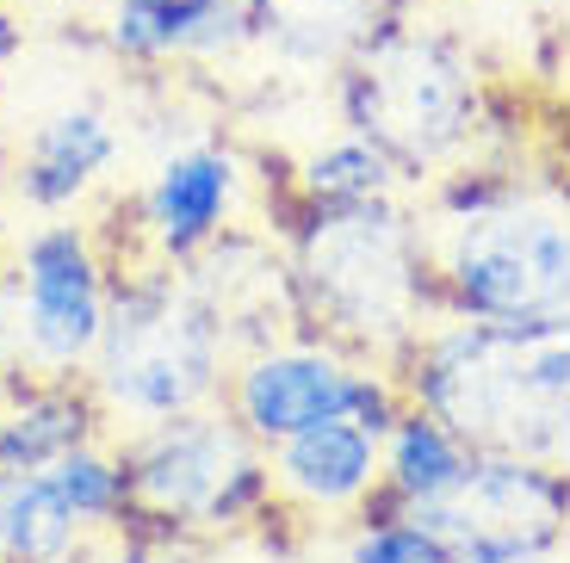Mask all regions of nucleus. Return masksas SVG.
Masks as SVG:
<instances>
[{
  "mask_svg": "<svg viewBox=\"0 0 570 563\" xmlns=\"http://www.w3.org/2000/svg\"><path fill=\"white\" fill-rule=\"evenodd\" d=\"M285 254L298 279L304 323L342 340L360 359L403 366V353L441 323L428 211L415 192L342 205V211H298L279 205Z\"/></svg>",
  "mask_w": 570,
  "mask_h": 563,
  "instance_id": "1",
  "label": "nucleus"
},
{
  "mask_svg": "<svg viewBox=\"0 0 570 563\" xmlns=\"http://www.w3.org/2000/svg\"><path fill=\"white\" fill-rule=\"evenodd\" d=\"M441 316L540 323L570 316V205L490 161H465L422 192Z\"/></svg>",
  "mask_w": 570,
  "mask_h": 563,
  "instance_id": "2",
  "label": "nucleus"
},
{
  "mask_svg": "<svg viewBox=\"0 0 570 563\" xmlns=\"http://www.w3.org/2000/svg\"><path fill=\"white\" fill-rule=\"evenodd\" d=\"M410 403L441 415L465 446L570 458V316L471 323L441 316L397 366Z\"/></svg>",
  "mask_w": 570,
  "mask_h": 563,
  "instance_id": "3",
  "label": "nucleus"
},
{
  "mask_svg": "<svg viewBox=\"0 0 570 563\" xmlns=\"http://www.w3.org/2000/svg\"><path fill=\"white\" fill-rule=\"evenodd\" d=\"M328 93H335V125L385 149L410 192H428L465 161H484V69L453 31L428 26L415 7L328 75Z\"/></svg>",
  "mask_w": 570,
  "mask_h": 563,
  "instance_id": "4",
  "label": "nucleus"
},
{
  "mask_svg": "<svg viewBox=\"0 0 570 563\" xmlns=\"http://www.w3.org/2000/svg\"><path fill=\"white\" fill-rule=\"evenodd\" d=\"M229 366L236 347L199 285L186 279V267H156V260L118 267L100 353L87 366V391L112 439L174 422L186 408L224 403Z\"/></svg>",
  "mask_w": 570,
  "mask_h": 563,
  "instance_id": "5",
  "label": "nucleus"
},
{
  "mask_svg": "<svg viewBox=\"0 0 570 563\" xmlns=\"http://www.w3.org/2000/svg\"><path fill=\"white\" fill-rule=\"evenodd\" d=\"M130 483V526L174 551H212L243 533L273 526V471L267 446L243 434L224 403L186 408L174 422L118 439Z\"/></svg>",
  "mask_w": 570,
  "mask_h": 563,
  "instance_id": "6",
  "label": "nucleus"
},
{
  "mask_svg": "<svg viewBox=\"0 0 570 563\" xmlns=\"http://www.w3.org/2000/svg\"><path fill=\"white\" fill-rule=\"evenodd\" d=\"M118 260L94 217H38L0 267V323L19 378H87L112 310Z\"/></svg>",
  "mask_w": 570,
  "mask_h": 563,
  "instance_id": "7",
  "label": "nucleus"
},
{
  "mask_svg": "<svg viewBox=\"0 0 570 563\" xmlns=\"http://www.w3.org/2000/svg\"><path fill=\"white\" fill-rule=\"evenodd\" d=\"M224 408L243 422V434L255 446H279V439L304 434L316 422H360L385 439V427L410 408V391H403L397 366L360 359L342 340L298 328L273 347L236 353Z\"/></svg>",
  "mask_w": 570,
  "mask_h": 563,
  "instance_id": "8",
  "label": "nucleus"
},
{
  "mask_svg": "<svg viewBox=\"0 0 570 563\" xmlns=\"http://www.w3.org/2000/svg\"><path fill=\"white\" fill-rule=\"evenodd\" d=\"M118 211H125V229L100 224L118 267H137V260L186 267L236 224H255L261 174L243 142L186 137V142H168L149 161V174L118 198Z\"/></svg>",
  "mask_w": 570,
  "mask_h": 563,
  "instance_id": "9",
  "label": "nucleus"
},
{
  "mask_svg": "<svg viewBox=\"0 0 570 563\" xmlns=\"http://www.w3.org/2000/svg\"><path fill=\"white\" fill-rule=\"evenodd\" d=\"M453 563H564L570 551V465L478 452L471 471L422 507Z\"/></svg>",
  "mask_w": 570,
  "mask_h": 563,
  "instance_id": "10",
  "label": "nucleus"
},
{
  "mask_svg": "<svg viewBox=\"0 0 570 563\" xmlns=\"http://www.w3.org/2000/svg\"><path fill=\"white\" fill-rule=\"evenodd\" d=\"M118 161H125V130L112 106L69 99L0 149V186L31 217H87L94 198L112 186Z\"/></svg>",
  "mask_w": 570,
  "mask_h": 563,
  "instance_id": "11",
  "label": "nucleus"
},
{
  "mask_svg": "<svg viewBox=\"0 0 570 563\" xmlns=\"http://www.w3.org/2000/svg\"><path fill=\"white\" fill-rule=\"evenodd\" d=\"M273 507L279 521L311 533H342L385 502V446L360 422H316L304 434L267 446Z\"/></svg>",
  "mask_w": 570,
  "mask_h": 563,
  "instance_id": "12",
  "label": "nucleus"
},
{
  "mask_svg": "<svg viewBox=\"0 0 570 563\" xmlns=\"http://www.w3.org/2000/svg\"><path fill=\"white\" fill-rule=\"evenodd\" d=\"M186 279L199 285L236 353L273 347V340L311 328L298 304V279H292V254L273 224H236L199 260H186Z\"/></svg>",
  "mask_w": 570,
  "mask_h": 563,
  "instance_id": "13",
  "label": "nucleus"
},
{
  "mask_svg": "<svg viewBox=\"0 0 570 563\" xmlns=\"http://www.w3.org/2000/svg\"><path fill=\"white\" fill-rule=\"evenodd\" d=\"M100 50L118 69H224L255 50L248 0H106Z\"/></svg>",
  "mask_w": 570,
  "mask_h": 563,
  "instance_id": "14",
  "label": "nucleus"
},
{
  "mask_svg": "<svg viewBox=\"0 0 570 563\" xmlns=\"http://www.w3.org/2000/svg\"><path fill=\"white\" fill-rule=\"evenodd\" d=\"M415 0H248L255 50L279 69L335 75Z\"/></svg>",
  "mask_w": 570,
  "mask_h": 563,
  "instance_id": "15",
  "label": "nucleus"
},
{
  "mask_svg": "<svg viewBox=\"0 0 570 563\" xmlns=\"http://www.w3.org/2000/svg\"><path fill=\"white\" fill-rule=\"evenodd\" d=\"M106 434L112 427H106L87 378H13L0 391V483L38 477L62 452Z\"/></svg>",
  "mask_w": 570,
  "mask_h": 563,
  "instance_id": "16",
  "label": "nucleus"
},
{
  "mask_svg": "<svg viewBox=\"0 0 570 563\" xmlns=\"http://www.w3.org/2000/svg\"><path fill=\"white\" fill-rule=\"evenodd\" d=\"M410 192V180L397 174V161L385 149H372L366 137L335 125V137H323L316 149H304L285 174L279 205L298 211H342V205H372V198H397Z\"/></svg>",
  "mask_w": 570,
  "mask_h": 563,
  "instance_id": "17",
  "label": "nucleus"
},
{
  "mask_svg": "<svg viewBox=\"0 0 570 563\" xmlns=\"http://www.w3.org/2000/svg\"><path fill=\"white\" fill-rule=\"evenodd\" d=\"M379 446H385V502L410 507V514L434 507L471 471V458H478V446H465V439H459L441 415H428L422 403L403 408L397 422L385 427Z\"/></svg>",
  "mask_w": 570,
  "mask_h": 563,
  "instance_id": "18",
  "label": "nucleus"
},
{
  "mask_svg": "<svg viewBox=\"0 0 570 563\" xmlns=\"http://www.w3.org/2000/svg\"><path fill=\"white\" fill-rule=\"evenodd\" d=\"M94 545L50 471L0 483V563H75Z\"/></svg>",
  "mask_w": 570,
  "mask_h": 563,
  "instance_id": "19",
  "label": "nucleus"
},
{
  "mask_svg": "<svg viewBox=\"0 0 570 563\" xmlns=\"http://www.w3.org/2000/svg\"><path fill=\"white\" fill-rule=\"evenodd\" d=\"M335 563H453V551H446V539L434 533L422 514L379 502L372 514H360L354 526H342Z\"/></svg>",
  "mask_w": 570,
  "mask_h": 563,
  "instance_id": "20",
  "label": "nucleus"
},
{
  "mask_svg": "<svg viewBox=\"0 0 570 563\" xmlns=\"http://www.w3.org/2000/svg\"><path fill=\"white\" fill-rule=\"evenodd\" d=\"M26 50V26L19 13L0 0V149H7V106H13V57Z\"/></svg>",
  "mask_w": 570,
  "mask_h": 563,
  "instance_id": "21",
  "label": "nucleus"
},
{
  "mask_svg": "<svg viewBox=\"0 0 570 563\" xmlns=\"http://www.w3.org/2000/svg\"><path fill=\"white\" fill-rule=\"evenodd\" d=\"M19 378V359H13V340H7V323H0V391Z\"/></svg>",
  "mask_w": 570,
  "mask_h": 563,
  "instance_id": "22",
  "label": "nucleus"
},
{
  "mask_svg": "<svg viewBox=\"0 0 570 563\" xmlns=\"http://www.w3.org/2000/svg\"><path fill=\"white\" fill-rule=\"evenodd\" d=\"M564 465H570V458H564Z\"/></svg>",
  "mask_w": 570,
  "mask_h": 563,
  "instance_id": "23",
  "label": "nucleus"
}]
</instances>
